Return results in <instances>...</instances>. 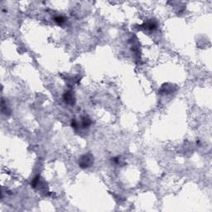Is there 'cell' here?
Masks as SVG:
<instances>
[{"label":"cell","instance_id":"1","mask_svg":"<svg viewBox=\"0 0 212 212\" xmlns=\"http://www.w3.org/2000/svg\"><path fill=\"white\" fill-rule=\"evenodd\" d=\"M79 167L81 168H89L94 163V157L91 153H85L79 159Z\"/></svg>","mask_w":212,"mask_h":212},{"label":"cell","instance_id":"2","mask_svg":"<svg viewBox=\"0 0 212 212\" xmlns=\"http://www.w3.org/2000/svg\"><path fill=\"white\" fill-rule=\"evenodd\" d=\"M63 99H64V101L66 102L67 104H75L76 102V99H75V96L73 93L71 91H66V93L64 94L63 95Z\"/></svg>","mask_w":212,"mask_h":212},{"label":"cell","instance_id":"3","mask_svg":"<svg viewBox=\"0 0 212 212\" xmlns=\"http://www.w3.org/2000/svg\"><path fill=\"white\" fill-rule=\"evenodd\" d=\"M157 22H156L155 20H153V19L147 20V21H146L142 25V27H143V28L147 29V30H149V31L154 30V29L157 28Z\"/></svg>","mask_w":212,"mask_h":212},{"label":"cell","instance_id":"4","mask_svg":"<svg viewBox=\"0 0 212 212\" xmlns=\"http://www.w3.org/2000/svg\"><path fill=\"white\" fill-rule=\"evenodd\" d=\"M175 86H173L172 85H171V84H164V85H162V87H161L160 90H159V92H160V94H171V93H172L174 90H173V88H174Z\"/></svg>","mask_w":212,"mask_h":212},{"label":"cell","instance_id":"5","mask_svg":"<svg viewBox=\"0 0 212 212\" xmlns=\"http://www.w3.org/2000/svg\"><path fill=\"white\" fill-rule=\"evenodd\" d=\"M91 124V120L89 117H83L82 118V121H81V126L82 128H88Z\"/></svg>","mask_w":212,"mask_h":212},{"label":"cell","instance_id":"6","mask_svg":"<svg viewBox=\"0 0 212 212\" xmlns=\"http://www.w3.org/2000/svg\"><path fill=\"white\" fill-rule=\"evenodd\" d=\"M54 21L58 24H62L63 23H65V18L62 16H56L54 18Z\"/></svg>","mask_w":212,"mask_h":212},{"label":"cell","instance_id":"7","mask_svg":"<svg viewBox=\"0 0 212 212\" xmlns=\"http://www.w3.org/2000/svg\"><path fill=\"white\" fill-rule=\"evenodd\" d=\"M39 182H40V177L37 176V177L33 180V182H32V186H33V187H36L38 184H39Z\"/></svg>","mask_w":212,"mask_h":212},{"label":"cell","instance_id":"8","mask_svg":"<svg viewBox=\"0 0 212 212\" xmlns=\"http://www.w3.org/2000/svg\"><path fill=\"white\" fill-rule=\"evenodd\" d=\"M71 125H72V127L74 128H77L79 127V123H78V122L76 121V119H73V120H72Z\"/></svg>","mask_w":212,"mask_h":212}]
</instances>
